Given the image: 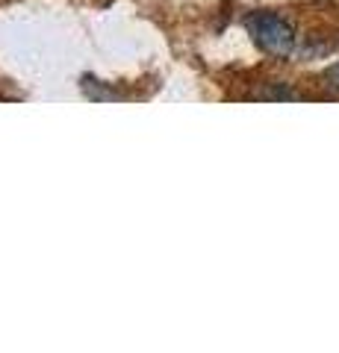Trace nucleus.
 <instances>
[{
	"instance_id": "nucleus-1",
	"label": "nucleus",
	"mask_w": 339,
	"mask_h": 353,
	"mask_svg": "<svg viewBox=\"0 0 339 353\" xmlns=\"http://www.w3.org/2000/svg\"><path fill=\"white\" fill-rule=\"evenodd\" d=\"M245 27L251 32V39H254V44L262 50V53H269V57H289V53L295 50V30L292 24L283 15L278 12H254V15H248L245 21Z\"/></svg>"
},
{
	"instance_id": "nucleus-2",
	"label": "nucleus",
	"mask_w": 339,
	"mask_h": 353,
	"mask_svg": "<svg viewBox=\"0 0 339 353\" xmlns=\"http://www.w3.org/2000/svg\"><path fill=\"white\" fill-rule=\"evenodd\" d=\"M325 85L333 88V92H339V65H331V68L325 71Z\"/></svg>"
}]
</instances>
